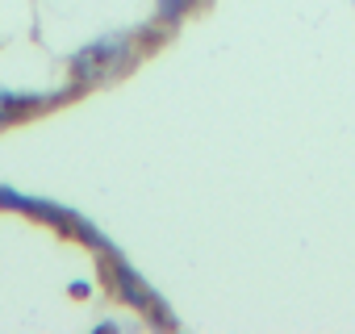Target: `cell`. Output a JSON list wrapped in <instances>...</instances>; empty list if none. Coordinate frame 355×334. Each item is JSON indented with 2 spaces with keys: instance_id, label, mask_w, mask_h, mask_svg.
Wrapping results in <instances>:
<instances>
[{
  "instance_id": "obj_1",
  "label": "cell",
  "mask_w": 355,
  "mask_h": 334,
  "mask_svg": "<svg viewBox=\"0 0 355 334\" xmlns=\"http://www.w3.org/2000/svg\"><path fill=\"white\" fill-rule=\"evenodd\" d=\"M130 59H134V38L130 34H105V38H96L71 55V80L76 84H101L105 76H117Z\"/></svg>"
},
{
  "instance_id": "obj_2",
  "label": "cell",
  "mask_w": 355,
  "mask_h": 334,
  "mask_svg": "<svg viewBox=\"0 0 355 334\" xmlns=\"http://www.w3.org/2000/svg\"><path fill=\"white\" fill-rule=\"evenodd\" d=\"M109 280H113V292L121 297V305H134V309H142V313H150V317H159L163 326H175V317L163 309V301L146 288V280L117 255V251H109Z\"/></svg>"
},
{
  "instance_id": "obj_3",
  "label": "cell",
  "mask_w": 355,
  "mask_h": 334,
  "mask_svg": "<svg viewBox=\"0 0 355 334\" xmlns=\"http://www.w3.org/2000/svg\"><path fill=\"white\" fill-rule=\"evenodd\" d=\"M59 96H63V92H59ZM59 96H38V92H9V88H0V125H13L17 117L34 113V109L51 105V100H59Z\"/></svg>"
},
{
  "instance_id": "obj_4",
  "label": "cell",
  "mask_w": 355,
  "mask_h": 334,
  "mask_svg": "<svg viewBox=\"0 0 355 334\" xmlns=\"http://www.w3.org/2000/svg\"><path fill=\"white\" fill-rule=\"evenodd\" d=\"M193 9V0H159V9H155V17L163 21V26H175L184 13Z\"/></svg>"
},
{
  "instance_id": "obj_5",
  "label": "cell",
  "mask_w": 355,
  "mask_h": 334,
  "mask_svg": "<svg viewBox=\"0 0 355 334\" xmlns=\"http://www.w3.org/2000/svg\"><path fill=\"white\" fill-rule=\"evenodd\" d=\"M88 292H92V284H88V280H76V284H71V297H88Z\"/></svg>"
},
{
  "instance_id": "obj_6",
  "label": "cell",
  "mask_w": 355,
  "mask_h": 334,
  "mask_svg": "<svg viewBox=\"0 0 355 334\" xmlns=\"http://www.w3.org/2000/svg\"><path fill=\"white\" fill-rule=\"evenodd\" d=\"M96 330H101V334H105V330H125V326H121V322H113V317H105V322H101V326H96Z\"/></svg>"
}]
</instances>
